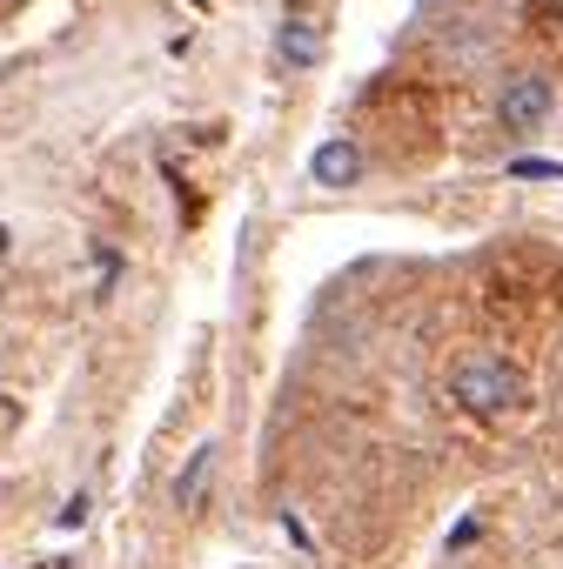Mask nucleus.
Instances as JSON below:
<instances>
[{"instance_id": "obj_1", "label": "nucleus", "mask_w": 563, "mask_h": 569, "mask_svg": "<svg viewBox=\"0 0 563 569\" xmlns=\"http://www.w3.org/2000/svg\"><path fill=\"white\" fill-rule=\"evenodd\" d=\"M523 396H530V382H523V369L503 362V356H470V362L450 369V402H456L463 416H476V422L516 416Z\"/></svg>"}, {"instance_id": "obj_2", "label": "nucleus", "mask_w": 563, "mask_h": 569, "mask_svg": "<svg viewBox=\"0 0 563 569\" xmlns=\"http://www.w3.org/2000/svg\"><path fill=\"white\" fill-rule=\"evenodd\" d=\"M550 114H556V88H550V74H510V88L496 94V121H503L516 141L536 134Z\"/></svg>"}, {"instance_id": "obj_3", "label": "nucleus", "mask_w": 563, "mask_h": 569, "mask_svg": "<svg viewBox=\"0 0 563 569\" xmlns=\"http://www.w3.org/2000/svg\"><path fill=\"white\" fill-rule=\"evenodd\" d=\"M275 54H282V68H316L323 61V28L303 21V14H289L282 34H275Z\"/></svg>"}, {"instance_id": "obj_4", "label": "nucleus", "mask_w": 563, "mask_h": 569, "mask_svg": "<svg viewBox=\"0 0 563 569\" xmlns=\"http://www.w3.org/2000/svg\"><path fill=\"white\" fill-rule=\"evenodd\" d=\"M309 174L323 188H349V181H363V148L356 141H323L316 161H309Z\"/></svg>"}, {"instance_id": "obj_5", "label": "nucleus", "mask_w": 563, "mask_h": 569, "mask_svg": "<svg viewBox=\"0 0 563 569\" xmlns=\"http://www.w3.org/2000/svg\"><path fill=\"white\" fill-rule=\"evenodd\" d=\"M208 469H215V449H195V462L181 469V482H175V502H195L201 496V482H208Z\"/></svg>"}, {"instance_id": "obj_6", "label": "nucleus", "mask_w": 563, "mask_h": 569, "mask_svg": "<svg viewBox=\"0 0 563 569\" xmlns=\"http://www.w3.org/2000/svg\"><path fill=\"white\" fill-rule=\"evenodd\" d=\"M81 522H88V489L68 496V509H61V529H81Z\"/></svg>"}]
</instances>
